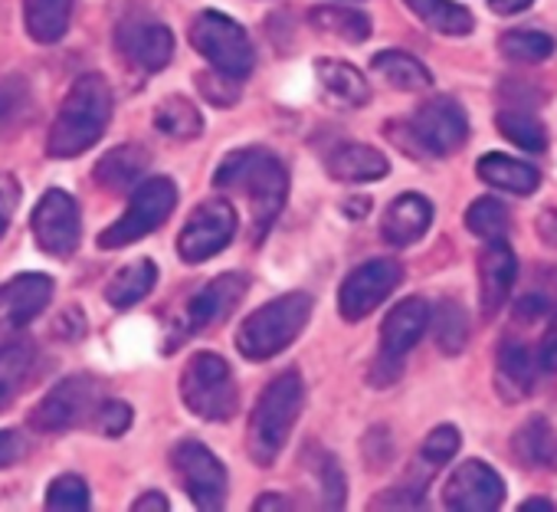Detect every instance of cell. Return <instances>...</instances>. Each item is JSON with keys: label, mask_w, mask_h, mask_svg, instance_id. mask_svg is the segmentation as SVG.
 Segmentation results:
<instances>
[{"label": "cell", "mask_w": 557, "mask_h": 512, "mask_svg": "<svg viewBox=\"0 0 557 512\" xmlns=\"http://www.w3.org/2000/svg\"><path fill=\"white\" fill-rule=\"evenodd\" d=\"M213 184L220 191L230 194H243L249 200V214H252V236L256 243L269 233V227L275 223V217L283 214L286 197H289V171L269 151L259 148H243V151H230L216 174Z\"/></svg>", "instance_id": "cell-1"}, {"label": "cell", "mask_w": 557, "mask_h": 512, "mask_svg": "<svg viewBox=\"0 0 557 512\" xmlns=\"http://www.w3.org/2000/svg\"><path fill=\"white\" fill-rule=\"evenodd\" d=\"M109 122H112V89H109L106 76L83 73L70 86V93L53 119V129L47 138V155L50 158H79L106 135Z\"/></svg>", "instance_id": "cell-2"}, {"label": "cell", "mask_w": 557, "mask_h": 512, "mask_svg": "<svg viewBox=\"0 0 557 512\" xmlns=\"http://www.w3.org/2000/svg\"><path fill=\"white\" fill-rule=\"evenodd\" d=\"M302 407L306 385L299 371H283L265 385L246 427V453L256 466H272L278 460L299 424Z\"/></svg>", "instance_id": "cell-3"}, {"label": "cell", "mask_w": 557, "mask_h": 512, "mask_svg": "<svg viewBox=\"0 0 557 512\" xmlns=\"http://www.w3.org/2000/svg\"><path fill=\"white\" fill-rule=\"evenodd\" d=\"M312 319V296L309 293H286L272 303L259 306L239 322L236 352L249 362H269L283 355L309 326Z\"/></svg>", "instance_id": "cell-4"}, {"label": "cell", "mask_w": 557, "mask_h": 512, "mask_svg": "<svg viewBox=\"0 0 557 512\" xmlns=\"http://www.w3.org/2000/svg\"><path fill=\"white\" fill-rule=\"evenodd\" d=\"M181 401L200 420L226 424L239 411V388L233 368L216 352H197L181 371Z\"/></svg>", "instance_id": "cell-5"}, {"label": "cell", "mask_w": 557, "mask_h": 512, "mask_svg": "<svg viewBox=\"0 0 557 512\" xmlns=\"http://www.w3.org/2000/svg\"><path fill=\"white\" fill-rule=\"evenodd\" d=\"M397 145L410 151V158H420L423 151L433 158L456 155L469 138V119L456 99H430L423 102L410 122L391 125L387 132Z\"/></svg>", "instance_id": "cell-6"}, {"label": "cell", "mask_w": 557, "mask_h": 512, "mask_svg": "<svg viewBox=\"0 0 557 512\" xmlns=\"http://www.w3.org/2000/svg\"><path fill=\"white\" fill-rule=\"evenodd\" d=\"M177 207V187L171 178H148L132 191V200L125 207V214L106 227L99 233V246L102 249H122L132 246L138 240H145L148 233H154Z\"/></svg>", "instance_id": "cell-7"}, {"label": "cell", "mask_w": 557, "mask_h": 512, "mask_svg": "<svg viewBox=\"0 0 557 512\" xmlns=\"http://www.w3.org/2000/svg\"><path fill=\"white\" fill-rule=\"evenodd\" d=\"M190 47L220 73L246 80L256 66V50L249 34L220 11H203L190 24Z\"/></svg>", "instance_id": "cell-8"}, {"label": "cell", "mask_w": 557, "mask_h": 512, "mask_svg": "<svg viewBox=\"0 0 557 512\" xmlns=\"http://www.w3.org/2000/svg\"><path fill=\"white\" fill-rule=\"evenodd\" d=\"M102 404L99 381L92 375L63 378L57 388L44 394V401L30 411V427L37 434H63L96 417Z\"/></svg>", "instance_id": "cell-9"}, {"label": "cell", "mask_w": 557, "mask_h": 512, "mask_svg": "<svg viewBox=\"0 0 557 512\" xmlns=\"http://www.w3.org/2000/svg\"><path fill=\"white\" fill-rule=\"evenodd\" d=\"M243 296H246V277H239V273H220L216 280H210L200 293L190 296V303L177 316V322L171 329L168 352L177 349L181 342H187L197 332H207V329L223 326L230 319V313L243 303Z\"/></svg>", "instance_id": "cell-10"}, {"label": "cell", "mask_w": 557, "mask_h": 512, "mask_svg": "<svg viewBox=\"0 0 557 512\" xmlns=\"http://www.w3.org/2000/svg\"><path fill=\"white\" fill-rule=\"evenodd\" d=\"M171 466L197 509L213 512L226 505V492H230L226 466L210 447H203L200 440H181L171 450Z\"/></svg>", "instance_id": "cell-11"}, {"label": "cell", "mask_w": 557, "mask_h": 512, "mask_svg": "<svg viewBox=\"0 0 557 512\" xmlns=\"http://www.w3.org/2000/svg\"><path fill=\"white\" fill-rule=\"evenodd\" d=\"M30 227L44 253L57 256V260H66V256L79 249V240H83V214H79L76 197L60 187L47 191L40 204L34 207Z\"/></svg>", "instance_id": "cell-12"}, {"label": "cell", "mask_w": 557, "mask_h": 512, "mask_svg": "<svg viewBox=\"0 0 557 512\" xmlns=\"http://www.w3.org/2000/svg\"><path fill=\"white\" fill-rule=\"evenodd\" d=\"M404 283V267L397 260H371L351 270L338 290V313L345 322L368 319L381 303H387Z\"/></svg>", "instance_id": "cell-13"}, {"label": "cell", "mask_w": 557, "mask_h": 512, "mask_svg": "<svg viewBox=\"0 0 557 512\" xmlns=\"http://www.w3.org/2000/svg\"><path fill=\"white\" fill-rule=\"evenodd\" d=\"M236 233V210L226 200H203L184 223L177 236V253L184 264H207L210 256L223 253Z\"/></svg>", "instance_id": "cell-14"}, {"label": "cell", "mask_w": 557, "mask_h": 512, "mask_svg": "<svg viewBox=\"0 0 557 512\" xmlns=\"http://www.w3.org/2000/svg\"><path fill=\"white\" fill-rule=\"evenodd\" d=\"M53 300V277L47 273H21L0 287V349H4L21 329H27Z\"/></svg>", "instance_id": "cell-15"}, {"label": "cell", "mask_w": 557, "mask_h": 512, "mask_svg": "<svg viewBox=\"0 0 557 512\" xmlns=\"http://www.w3.org/2000/svg\"><path fill=\"white\" fill-rule=\"evenodd\" d=\"M502 502H505V483L482 460L459 463L443 486V505L453 512H495Z\"/></svg>", "instance_id": "cell-16"}, {"label": "cell", "mask_w": 557, "mask_h": 512, "mask_svg": "<svg viewBox=\"0 0 557 512\" xmlns=\"http://www.w3.org/2000/svg\"><path fill=\"white\" fill-rule=\"evenodd\" d=\"M115 47L132 66L158 73L174 57V34L151 17H125L115 27Z\"/></svg>", "instance_id": "cell-17"}, {"label": "cell", "mask_w": 557, "mask_h": 512, "mask_svg": "<svg viewBox=\"0 0 557 512\" xmlns=\"http://www.w3.org/2000/svg\"><path fill=\"white\" fill-rule=\"evenodd\" d=\"M515 277H518V260L511 246L505 240H488V246L479 256V309L485 322H492L508 303Z\"/></svg>", "instance_id": "cell-18"}, {"label": "cell", "mask_w": 557, "mask_h": 512, "mask_svg": "<svg viewBox=\"0 0 557 512\" xmlns=\"http://www.w3.org/2000/svg\"><path fill=\"white\" fill-rule=\"evenodd\" d=\"M430 306L426 300L420 296H407L400 300L387 319L381 322V358H391V362H404L407 352L417 349V342L423 339L426 326H430Z\"/></svg>", "instance_id": "cell-19"}, {"label": "cell", "mask_w": 557, "mask_h": 512, "mask_svg": "<svg viewBox=\"0 0 557 512\" xmlns=\"http://www.w3.org/2000/svg\"><path fill=\"white\" fill-rule=\"evenodd\" d=\"M433 223V204L423 194H400L381 217V236L391 246H413Z\"/></svg>", "instance_id": "cell-20"}, {"label": "cell", "mask_w": 557, "mask_h": 512, "mask_svg": "<svg viewBox=\"0 0 557 512\" xmlns=\"http://www.w3.org/2000/svg\"><path fill=\"white\" fill-rule=\"evenodd\" d=\"M325 171L338 184H364V181H381L391 171V164L377 148L348 142V145H338L335 151H329Z\"/></svg>", "instance_id": "cell-21"}, {"label": "cell", "mask_w": 557, "mask_h": 512, "mask_svg": "<svg viewBox=\"0 0 557 512\" xmlns=\"http://www.w3.org/2000/svg\"><path fill=\"white\" fill-rule=\"evenodd\" d=\"M148 164H151L148 148H141V145H119V148H112L109 155L99 158V164L92 168V181L102 191H109V194H122V191H132V187L141 184Z\"/></svg>", "instance_id": "cell-22"}, {"label": "cell", "mask_w": 557, "mask_h": 512, "mask_svg": "<svg viewBox=\"0 0 557 512\" xmlns=\"http://www.w3.org/2000/svg\"><path fill=\"white\" fill-rule=\"evenodd\" d=\"M534 378H537V365H534L531 349L521 345V342H505L498 349V365H495L498 398L508 401V404L524 401L531 394V388H534Z\"/></svg>", "instance_id": "cell-23"}, {"label": "cell", "mask_w": 557, "mask_h": 512, "mask_svg": "<svg viewBox=\"0 0 557 512\" xmlns=\"http://www.w3.org/2000/svg\"><path fill=\"white\" fill-rule=\"evenodd\" d=\"M511 453L521 466L531 470H557V430L547 424V417H528L515 437H511Z\"/></svg>", "instance_id": "cell-24"}, {"label": "cell", "mask_w": 557, "mask_h": 512, "mask_svg": "<svg viewBox=\"0 0 557 512\" xmlns=\"http://www.w3.org/2000/svg\"><path fill=\"white\" fill-rule=\"evenodd\" d=\"M315 76H319V86L325 89V96L335 106L361 109L371 99V83L361 76L358 66H351L345 60H319L315 63Z\"/></svg>", "instance_id": "cell-25"}, {"label": "cell", "mask_w": 557, "mask_h": 512, "mask_svg": "<svg viewBox=\"0 0 557 512\" xmlns=\"http://www.w3.org/2000/svg\"><path fill=\"white\" fill-rule=\"evenodd\" d=\"M479 178L492 187H502L508 194H518V197H528L541 187V171L528 161H518V158H508V155H498V151H488L479 158L475 164Z\"/></svg>", "instance_id": "cell-26"}, {"label": "cell", "mask_w": 557, "mask_h": 512, "mask_svg": "<svg viewBox=\"0 0 557 512\" xmlns=\"http://www.w3.org/2000/svg\"><path fill=\"white\" fill-rule=\"evenodd\" d=\"M76 0H24V24L30 40L37 44H57L66 37L73 24Z\"/></svg>", "instance_id": "cell-27"}, {"label": "cell", "mask_w": 557, "mask_h": 512, "mask_svg": "<svg viewBox=\"0 0 557 512\" xmlns=\"http://www.w3.org/2000/svg\"><path fill=\"white\" fill-rule=\"evenodd\" d=\"M371 70H374V76H381L397 93H423V89L433 86L430 70L417 57H410L404 50H384V53H377L371 60Z\"/></svg>", "instance_id": "cell-28"}, {"label": "cell", "mask_w": 557, "mask_h": 512, "mask_svg": "<svg viewBox=\"0 0 557 512\" xmlns=\"http://www.w3.org/2000/svg\"><path fill=\"white\" fill-rule=\"evenodd\" d=\"M407 11L423 24L430 27L433 34H443V37H466L475 31V17L462 8V4H453V0H404Z\"/></svg>", "instance_id": "cell-29"}, {"label": "cell", "mask_w": 557, "mask_h": 512, "mask_svg": "<svg viewBox=\"0 0 557 512\" xmlns=\"http://www.w3.org/2000/svg\"><path fill=\"white\" fill-rule=\"evenodd\" d=\"M37 365V349L30 342H8L0 349V411H8L27 388Z\"/></svg>", "instance_id": "cell-30"}, {"label": "cell", "mask_w": 557, "mask_h": 512, "mask_svg": "<svg viewBox=\"0 0 557 512\" xmlns=\"http://www.w3.org/2000/svg\"><path fill=\"white\" fill-rule=\"evenodd\" d=\"M34 115V93L21 73L0 76V142L14 138Z\"/></svg>", "instance_id": "cell-31"}, {"label": "cell", "mask_w": 557, "mask_h": 512, "mask_svg": "<svg viewBox=\"0 0 557 512\" xmlns=\"http://www.w3.org/2000/svg\"><path fill=\"white\" fill-rule=\"evenodd\" d=\"M154 283H158V267L151 260H135L109 280L106 300L115 309H132L154 290Z\"/></svg>", "instance_id": "cell-32"}, {"label": "cell", "mask_w": 557, "mask_h": 512, "mask_svg": "<svg viewBox=\"0 0 557 512\" xmlns=\"http://www.w3.org/2000/svg\"><path fill=\"white\" fill-rule=\"evenodd\" d=\"M309 21L315 31H322L335 40H345V44H364L371 37V17L361 11H351V8L325 4V8L309 11Z\"/></svg>", "instance_id": "cell-33"}, {"label": "cell", "mask_w": 557, "mask_h": 512, "mask_svg": "<svg viewBox=\"0 0 557 512\" xmlns=\"http://www.w3.org/2000/svg\"><path fill=\"white\" fill-rule=\"evenodd\" d=\"M154 129L168 138L177 142H190L203 132V115L197 112L194 102H187L184 96H171L154 109Z\"/></svg>", "instance_id": "cell-34"}, {"label": "cell", "mask_w": 557, "mask_h": 512, "mask_svg": "<svg viewBox=\"0 0 557 512\" xmlns=\"http://www.w3.org/2000/svg\"><path fill=\"white\" fill-rule=\"evenodd\" d=\"M495 129H498L511 145H518V148H524V151L541 155V151L547 148V129H544L534 115H528V112H521V109H502V112L495 115Z\"/></svg>", "instance_id": "cell-35"}, {"label": "cell", "mask_w": 557, "mask_h": 512, "mask_svg": "<svg viewBox=\"0 0 557 512\" xmlns=\"http://www.w3.org/2000/svg\"><path fill=\"white\" fill-rule=\"evenodd\" d=\"M433 339H436L440 352H446V355H459L466 349V342H469V316L456 300H443L436 306Z\"/></svg>", "instance_id": "cell-36"}, {"label": "cell", "mask_w": 557, "mask_h": 512, "mask_svg": "<svg viewBox=\"0 0 557 512\" xmlns=\"http://www.w3.org/2000/svg\"><path fill=\"white\" fill-rule=\"evenodd\" d=\"M502 57H508L511 63H544L554 53V40L547 34L537 31H508L498 40Z\"/></svg>", "instance_id": "cell-37"}, {"label": "cell", "mask_w": 557, "mask_h": 512, "mask_svg": "<svg viewBox=\"0 0 557 512\" xmlns=\"http://www.w3.org/2000/svg\"><path fill=\"white\" fill-rule=\"evenodd\" d=\"M466 227L479 240H502L508 230V210L495 197H475L466 210Z\"/></svg>", "instance_id": "cell-38"}, {"label": "cell", "mask_w": 557, "mask_h": 512, "mask_svg": "<svg viewBox=\"0 0 557 512\" xmlns=\"http://www.w3.org/2000/svg\"><path fill=\"white\" fill-rule=\"evenodd\" d=\"M47 509L53 512H86L89 509V486L76 473H63L47 489Z\"/></svg>", "instance_id": "cell-39"}, {"label": "cell", "mask_w": 557, "mask_h": 512, "mask_svg": "<svg viewBox=\"0 0 557 512\" xmlns=\"http://www.w3.org/2000/svg\"><path fill=\"white\" fill-rule=\"evenodd\" d=\"M197 89H200V96L207 99V102H213V106H220V109H230V106H236L239 102V83L243 80H236V76H230V73H220V70H210V73H197Z\"/></svg>", "instance_id": "cell-40"}, {"label": "cell", "mask_w": 557, "mask_h": 512, "mask_svg": "<svg viewBox=\"0 0 557 512\" xmlns=\"http://www.w3.org/2000/svg\"><path fill=\"white\" fill-rule=\"evenodd\" d=\"M459 443H462L459 430H456L453 424H440V427H433V430L426 434L420 456H423L426 466L436 470V466H446V463L459 453Z\"/></svg>", "instance_id": "cell-41"}, {"label": "cell", "mask_w": 557, "mask_h": 512, "mask_svg": "<svg viewBox=\"0 0 557 512\" xmlns=\"http://www.w3.org/2000/svg\"><path fill=\"white\" fill-rule=\"evenodd\" d=\"M319 479H322L325 509H342L345 499H348V479H345V470L338 466V460L332 453H325V460L319 466Z\"/></svg>", "instance_id": "cell-42"}, {"label": "cell", "mask_w": 557, "mask_h": 512, "mask_svg": "<svg viewBox=\"0 0 557 512\" xmlns=\"http://www.w3.org/2000/svg\"><path fill=\"white\" fill-rule=\"evenodd\" d=\"M132 407L125 401H102L96 417H92V427L102 434V437H122L128 427H132Z\"/></svg>", "instance_id": "cell-43"}, {"label": "cell", "mask_w": 557, "mask_h": 512, "mask_svg": "<svg viewBox=\"0 0 557 512\" xmlns=\"http://www.w3.org/2000/svg\"><path fill=\"white\" fill-rule=\"evenodd\" d=\"M17 204H21V184L11 174H0V236L8 233Z\"/></svg>", "instance_id": "cell-44"}, {"label": "cell", "mask_w": 557, "mask_h": 512, "mask_svg": "<svg viewBox=\"0 0 557 512\" xmlns=\"http://www.w3.org/2000/svg\"><path fill=\"white\" fill-rule=\"evenodd\" d=\"M27 456V440L17 430H0V470H8Z\"/></svg>", "instance_id": "cell-45"}, {"label": "cell", "mask_w": 557, "mask_h": 512, "mask_svg": "<svg viewBox=\"0 0 557 512\" xmlns=\"http://www.w3.org/2000/svg\"><path fill=\"white\" fill-rule=\"evenodd\" d=\"M534 230H537L541 243H547V246H554V249H557V210H554V207H547V210H541V214H537Z\"/></svg>", "instance_id": "cell-46"}, {"label": "cell", "mask_w": 557, "mask_h": 512, "mask_svg": "<svg viewBox=\"0 0 557 512\" xmlns=\"http://www.w3.org/2000/svg\"><path fill=\"white\" fill-rule=\"evenodd\" d=\"M541 365L557 371V316H554V322H550V329H547V336L541 342Z\"/></svg>", "instance_id": "cell-47"}, {"label": "cell", "mask_w": 557, "mask_h": 512, "mask_svg": "<svg viewBox=\"0 0 557 512\" xmlns=\"http://www.w3.org/2000/svg\"><path fill=\"white\" fill-rule=\"evenodd\" d=\"M132 509H135V512H168L171 502L164 499V492H145L141 499L132 502Z\"/></svg>", "instance_id": "cell-48"}, {"label": "cell", "mask_w": 557, "mask_h": 512, "mask_svg": "<svg viewBox=\"0 0 557 512\" xmlns=\"http://www.w3.org/2000/svg\"><path fill=\"white\" fill-rule=\"evenodd\" d=\"M531 4H534V0H488V8L495 14H502V17H515V14L528 11Z\"/></svg>", "instance_id": "cell-49"}, {"label": "cell", "mask_w": 557, "mask_h": 512, "mask_svg": "<svg viewBox=\"0 0 557 512\" xmlns=\"http://www.w3.org/2000/svg\"><path fill=\"white\" fill-rule=\"evenodd\" d=\"M293 502L289 499H278V492H265L262 499H256V512H262V509H289Z\"/></svg>", "instance_id": "cell-50"}, {"label": "cell", "mask_w": 557, "mask_h": 512, "mask_svg": "<svg viewBox=\"0 0 557 512\" xmlns=\"http://www.w3.org/2000/svg\"><path fill=\"white\" fill-rule=\"evenodd\" d=\"M518 509L521 512H554V502L550 499H524Z\"/></svg>", "instance_id": "cell-51"}]
</instances>
